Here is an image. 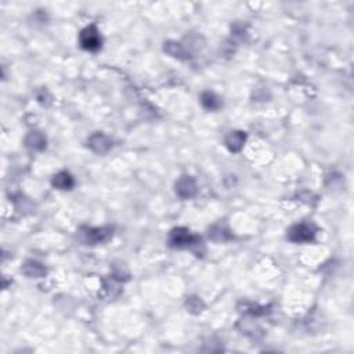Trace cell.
<instances>
[{
    "label": "cell",
    "mask_w": 354,
    "mask_h": 354,
    "mask_svg": "<svg viewBox=\"0 0 354 354\" xmlns=\"http://www.w3.org/2000/svg\"><path fill=\"white\" fill-rule=\"evenodd\" d=\"M111 140L101 133H96L89 139V147L97 154H106L111 148Z\"/></svg>",
    "instance_id": "obj_6"
},
{
    "label": "cell",
    "mask_w": 354,
    "mask_h": 354,
    "mask_svg": "<svg viewBox=\"0 0 354 354\" xmlns=\"http://www.w3.org/2000/svg\"><path fill=\"white\" fill-rule=\"evenodd\" d=\"M245 133L244 132H231L227 139H225V145L230 149L231 153H238L239 149L244 147L245 143Z\"/></svg>",
    "instance_id": "obj_7"
},
{
    "label": "cell",
    "mask_w": 354,
    "mask_h": 354,
    "mask_svg": "<svg viewBox=\"0 0 354 354\" xmlns=\"http://www.w3.org/2000/svg\"><path fill=\"white\" fill-rule=\"evenodd\" d=\"M165 50L173 57L183 58V56H186V50L182 47V44L179 43H168L165 46Z\"/></svg>",
    "instance_id": "obj_12"
},
{
    "label": "cell",
    "mask_w": 354,
    "mask_h": 354,
    "mask_svg": "<svg viewBox=\"0 0 354 354\" xmlns=\"http://www.w3.org/2000/svg\"><path fill=\"white\" fill-rule=\"evenodd\" d=\"M169 242L172 245L173 248H190L192 245L198 244V238L195 235H192L187 229H183V227H179V229H174V230L170 233V237H169Z\"/></svg>",
    "instance_id": "obj_2"
},
{
    "label": "cell",
    "mask_w": 354,
    "mask_h": 354,
    "mask_svg": "<svg viewBox=\"0 0 354 354\" xmlns=\"http://www.w3.org/2000/svg\"><path fill=\"white\" fill-rule=\"evenodd\" d=\"M82 239L85 244H100L104 242L107 239L111 238L112 230L107 229V227H101V229H82Z\"/></svg>",
    "instance_id": "obj_4"
},
{
    "label": "cell",
    "mask_w": 354,
    "mask_h": 354,
    "mask_svg": "<svg viewBox=\"0 0 354 354\" xmlns=\"http://www.w3.org/2000/svg\"><path fill=\"white\" fill-rule=\"evenodd\" d=\"M22 273L29 278H40L46 274V270L42 264L35 263V262H27L22 266Z\"/></svg>",
    "instance_id": "obj_10"
},
{
    "label": "cell",
    "mask_w": 354,
    "mask_h": 354,
    "mask_svg": "<svg viewBox=\"0 0 354 354\" xmlns=\"http://www.w3.org/2000/svg\"><path fill=\"white\" fill-rule=\"evenodd\" d=\"M25 143H27L28 148L35 149V151H40L46 147V139H44L43 134L39 133V132H31L25 140Z\"/></svg>",
    "instance_id": "obj_9"
},
{
    "label": "cell",
    "mask_w": 354,
    "mask_h": 354,
    "mask_svg": "<svg viewBox=\"0 0 354 354\" xmlns=\"http://www.w3.org/2000/svg\"><path fill=\"white\" fill-rule=\"evenodd\" d=\"M187 307H188V310L190 311H195V313H199L202 309V303L199 299H196V297H191V299H188V301H187Z\"/></svg>",
    "instance_id": "obj_13"
},
{
    "label": "cell",
    "mask_w": 354,
    "mask_h": 354,
    "mask_svg": "<svg viewBox=\"0 0 354 354\" xmlns=\"http://www.w3.org/2000/svg\"><path fill=\"white\" fill-rule=\"evenodd\" d=\"M176 194L180 198H192L196 194V183L191 176L180 177L176 183Z\"/></svg>",
    "instance_id": "obj_5"
},
{
    "label": "cell",
    "mask_w": 354,
    "mask_h": 354,
    "mask_svg": "<svg viewBox=\"0 0 354 354\" xmlns=\"http://www.w3.org/2000/svg\"><path fill=\"white\" fill-rule=\"evenodd\" d=\"M201 103L202 106L205 107L206 110L209 111H216L219 110L221 106L220 98L216 96L215 93H211V91H205L201 96Z\"/></svg>",
    "instance_id": "obj_11"
},
{
    "label": "cell",
    "mask_w": 354,
    "mask_h": 354,
    "mask_svg": "<svg viewBox=\"0 0 354 354\" xmlns=\"http://www.w3.org/2000/svg\"><path fill=\"white\" fill-rule=\"evenodd\" d=\"M314 229L309 224H305V223H300V224L293 225L288 231V239L292 241V242H296V244H301V242H310L314 239Z\"/></svg>",
    "instance_id": "obj_3"
},
{
    "label": "cell",
    "mask_w": 354,
    "mask_h": 354,
    "mask_svg": "<svg viewBox=\"0 0 354 354\" xmlns=\"http://www.w3.org/2000/svg\"><path fill=\"white\" fill-rule=\"evenodd\" d=\"M79 43L87 52H97L101 47V36L94 25H89L79 35Z\"/></svg>",
    "instance_id": "obj_1"
},
{
    "label": "cell",
    "mask_w": 354,
    "mask_h": 354,
    "mask_svg": "<svg viewBox=\"0 0 354 354\" xmlns=\"http://www.w3.org/2000/svg\"><path fill=\"white\" fill-rule=\"evenodd\" d=\"M75 182L68 172H60L53 177V186L58 190H71Z\"/></svg>",
    "instance_id": "obj_8"
}]
</instances>
